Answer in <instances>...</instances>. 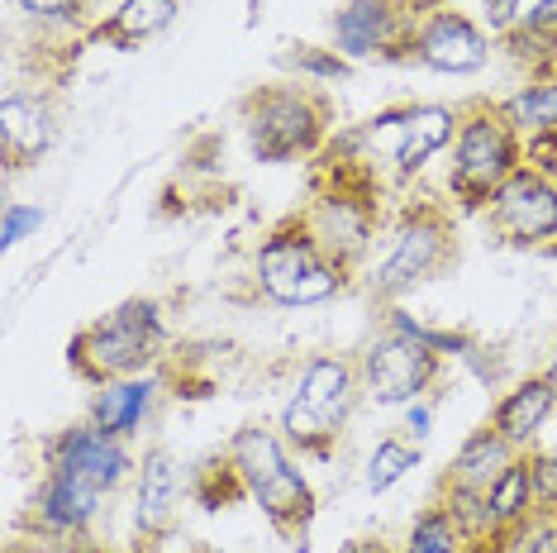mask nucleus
Returning a JSON list of instances; mask_svg holds the SVG:
<instances>
[{"instance_id": "nucleus-1", "label": "nucleus", "mask_w": 557, "mask_h": 553, "mask_svg": "<svg viewBox=\"0 0 557 553\" xmlns=\"http://www.w3.org/2000/svg\"><path fill=\"white\" fill-rule=\"evenodd\" d=\"M230 463L244 482L248 501L258 506L268 520L282 530L286 539H296V549L306 553V530L314 520V492L310 482L300 477V468L286 458V444L282 434L262 430V425H244L234 439H230Z\"/></svg>"}, {"instance_id": "nucleus-2", "label": "nucleus", "mask_w": 557, "mask_h": 553, "mask_svg": "<svg viewBox=\"0 0 557 553\" xmlns=\"http://www.w3.org/2000/svg\"><path fill=\"white\" fill-rule=\"evenodd\" d=\"M162 344H168V330H162L158 300H124L106 320L77 334L72 362L96 382H115V377H138L153 368Z\"/></svg>"}, {"instance_id": "nucleus-3", "label": "nucleus", "mask_w": 557, "mask_h": 553, "mask_svg": "<svg viewBox=\"0 0 557 553\" xmlns=\"http://www.w3.org/2000/svg\"><path fill=\"white\" fill-rule=\"evenodd\" d=\"M258 286L276 306H320V300L338 296L344 268L320 248L310 224L290 220L282 230H272L268 244L258 248Z\"/></svg>"}, {"instance_id": "nucleus-4", "label": "nucleus", "mask_w": 557, "mask_h": 553, "mask_svg": "<svg viewBox=\"0 0 557 553\" xmlns=\"http://www.w3.org/2000/svg\"><path fill=\"white\" fill-rule=\"evenodd\" d=\"M324 130H329L324 100L306 91V86H268V91L248 96L244 106L248 153L258 162L310 158L324 144Z\"/></svg>"}, {"instance_id": "nucleus-5", "label": "nucleus", "mask_w": 557, "mask_h": 553, "mask_svg": "<svg viewBox=\"0 0 557 553\" xmlns=\"http://www.w3.org/2000/svg\"><path fill=\"white\" fill-rule=\"evenodd\" d=\"M515 168H524V148H519L515 124L500 115V106H481L462 115V130L453 138L448 192L462 206H491V196L500 192Z\"/></svg>"}, {"instance_id": "nucleus-6", "label": "nucleus", "mask_w": 557, "mask_h": 553, "mask_svg": "<svg viewBox=\"0 0 557 553\" xmlns=\"http://www.w3.org/2000/svg\"><path fill=\"white\" fill-rule=\"evenodd\" d=\"M438 358H443L438 348H429L420 334L400 330L391 320V330L367 344L362 368H358L367 401H376V406H410V401H420L438 377Z\"/></svg>"}, {"instance_id": "nucleus-7", "label": "nucleus", "mask_w": 557, "mask_h": 553, "mask_svg": "<svg viewBox=\"0 0 557 553\" xmlns=\"http://www.w3.org/2000/svg\"><path fill=\"white\" fill-rule=\"evenodd\" d=\"M448 248H453L448 220H443L438 210H410V216L396 224V238H391L382 262H376L372 292L382 300L405 296L410 286H420L424 276H434L443 262H448Z\"/></svg>"}, {"instance_id": "nucleus-8", "label": "nucleus", "mask_w": 557, "mask_h": 553, "mask_svg": "<svg viewBox=\"0 0 557 553\" xmlns=\"http://www.w3.org/2000/svg\"><path fill=\"white\" fill-rule=\"evenodd\" d=\"M491 224H496L510 244L557 238V182L534 172L529 162L515 168L500 192L491 196Z\"/></svg>"}, {"instance_id": "nucleus-9", "label": "nucleus", "mask_w": 557, "mask_h": 553, "mask_svg": "<svg viewBox=\"0 0 557 553\" xmlns=\"http://www.w3.org/2000/svg\"><path fill=\"white\" fill-rule=\"evenodd\" d=\"M100 506H106L100 487L82 482V477H72V472L48 468V477L29 501V525L44 539H82L100 520Z\"/></svg>"}, {"instance_id": "nucleus-10", "label": "nucleus", "mask_w": 557, "mask_h": 553, "mask_svg": "<svg viewBox=\"0 0 557 553\" xmlns=\"http://www.w3.org/2000/svg\"><path fill=\"white\" fill-rule=\"evenodd\" d=\"M48 468L82 477V482H91L110 496L115 487H124V477L134 472V458H129V448H124V439L100 434L96 425H77V430H62L53 439Z\"/></svg>"}, {"instance_id": "nucleus-11", "label": "nucleus", "mask_w": 557, "mask_h": 553, "mask_svg": "<svg viewBox=\"0 0 557 553\" xmlns=\"http://www.w3.org/2000/svg\"><path fill=\"white\" fill-rule=\"evenodd\" d=\"M414 58L434 72H448V77H467V72H481L491 62V39L481 34V24H472L458 10H438L429 15L420 29H414Z\"/></svg>"}, {"instance_id": "nucleus-12", "label": "nucleus", "mask_w": 557, "mask_h": 553, "mask_svg": "<svg viewBox=\"0 0 557 553\" xmlns=\"http://www.w3.org/2000/svg\"><path fill=\"white\" fill-rule=\"evenodd\" d=\"M310 234L320 238V248L329 258L338 262V268H352L367 248H372V230H376V216H372V200L358 196V192H329L320 196V206L310 210Z\"/></svg>"}, {"instance_id": "nucleus-13", "label": "nucleus", "mask_w": 557, "mask_h": 553, "mask_svg": "<svg viewBox=\"0 0 557 553\" xmlns=\"http://www.w3.org/2000/svg\"><path fill=\"white\" fill-rule=\"evenodd\" d=\"M186 496V472L168 448H153L144 463H138V492H134V530L158 539L172 530L176 511H182Z\"/></svg>"}, {"instance_id": "nucleus-14", "label": "nucleus", "mask_w": 557, "mask_h": 553, "mask_svg": "<svg viewBox=\"0 0 557 553\" xmlns=\"http://www.w3.org/2000/svg\"><path fill=\"white\" fill-rule=\"evenodd\" d=\"M462 130V115L453 106H438V100H429V106H405V120H400V134H396V162L400 177H414V172H424V162L443 153V148L458 138Z\"/></svg>"}, {"instance_id": "nucleus-15", "label": "nucleus", "mask_w": 557, "mask_h": 553, "mask_svg": "<svg viewBox=\"0 0 557 553\" xmlns=\"http://www.w3.org/2000/svg\"><path fill=\"white\" fill-rule=\"evenodd\" d=\"M58 138V120L48 110L44 96L34 91H10L0 100V144H5V162L20 168V162H34L39 153H48Z\"/></svg>"}, {"instance_id": "nucleus-16", "label": "nucleus", "mask_w": 557, "mask_h": 553, "mask_svg": "<svg viewBox=\"0 0 557 553\" xmlns=\"http://www.w3.org/2000/svg\"><path fill=\"white\" fill-rule=\"evenodd\" d=\"M534 515V477H529V458H515L496 482L481 492V530H476V544H496L510 530Z\"/></svg>"}, {"instance_id": "nucleus-17", "label": "nucleus", "mask_w": 557, "mask_h": 553, "mask_svg": "<svg viewBox=\"0 0 557 553\" xmlns=\"http://www.w3.org/2000/svg\"><path fill=\"white\" fill-rule=\"evenodd\" d=\"M396 5L391 0H348L334 15V53L348 62H367L396 39Z\"/></svg>"}, {"instance_id": "nucleus-18", "label": "nucleus", "mask_w": 557, "mask_h": 553, "mask_svg": "<svg viewBox=\"0 0 557 553\" xmlns=\"http://www.w3.org/2000/svg\"><path fill=\"white\" fill-rule=\"evenodd\" d=\"M153 396H158V382L148 372L100 382V392L91 401V425L110 439H129V434L144 430L148 410H153Z\"/></svg>"}, {"instance_id": "nucleus-19", "label": "nucleus", "mask_w": 557, "mask_h": 553, "mask_svg": "<svg viewBox=\"0 0 557 553\" xmlns=\"http://www.w3.org/2000/svg\"><path fill=\"white\" fill-rule=\"evenodd\" d=\"M358 392H362V372L344 358H310L306 372H300V386H296V396H306L310 406L334 425L348 420Z\"/></svg>"}, {"instance_id": "nucleus-20", "label": "nucleus", "mask_w": 557, "mask_h": 553, "mask_svg": "<svg viewBox=\"0 0 557 553\" xmlns=\"http://www.w3.org/2000/svg\"><path fill=\"white\" fill-rule=\"evenodd\" d=\"M553 410H557V392L548 386V377H529V382H519L515 392H505L500 396V406L496 415H491V425L510 439L515 448H524L529 439H534L543 425L553 420Z\"/></svg>"}, {"instance_id": "nucleus-21", "label": "nucleus", "mask_w": 557, "mask_h": 553, "mask_svg": "<svg viewBox=\"0 0 557 553\" xmlns=\"http://www.w3.org/2000/svg\"><path fill=\"white\" fill-rule=\"evenodd\" d=\"M510 463H515V444L496 430V425H486V430L462 439L448 482H453V492H486V487L496 482Z\"/></svg>"}, {"instance_id": "nucleus-22", "label": "nucleus", "mask_w": 557, "mask_h": 553, "mask_svg": "<svg viewBox=\"0 0 557 553\" xmlns=\"http://www.w3.org/2000/svg\"><path fill=\"white\" fill-rule=\"evenodd\" d=\"M500 115L515 124V134L534 138L557 130V77H534L524 82L515 96L500 100Z\"/></svg>"}, {"instance_id": "nucleus-23", "label": "nucleus", "mask_w": 557, "mask_h": 553, "mask_svg": "<svg viewBox=\"0 0 557 553\" xmlns=\"http://www.w3.org/2000/svg\"><path fill=\"white\" fill-rule=\"evenodd\" d=\"M467 544H472V534H467V525L458 515L448 506H429L420 520L410 525L400 553H467Z\"/></svg>"}, {"instance_id": "nucleus-24", "label": "nucleus", "mask_w": 557, "mask_h": 553, "mask_svg": "<svg viewBox=\"0 0 557 553\" xmlns=\"http://www.w3.org/2000/svg\"><path fill=\"white\" fill-rule=\"evenodd\" d=\"M176 20V0H124L115 10V20L106 24V39L115 44H144L162 34Z\"/></svg>"}, {"instance_id": "nucleus-25", "label": "nucleus", "mask_w": 557, "mask_h": 553, "mask_svg": "<svg viewBox=\"0 0 557 553\" xmlns=\"http://www.w3.org/2000/svg\"><path fill=\"white\" fill-rule=\"evenodd\" d=\"M414 468H420V448L414 444H405V439H376V448L367 454V468H362V487L372 496H382L396 482H405Z\"/></svg>"}, {"instance_id": "nucleus-26", "label": "nucleus", "mask_w": 557, "mask_h": 553, "mask_svg": "<svg viewBox=\"0 0 557 553\" xmlns=\"http://www.w3.org/2000/svg\"><path fill=\"white\" fill-rule=\"evenodd\" d=\"M282 434L300 448V454H324V448L334 444L338 425H334V420H324V415L314 410L306 396H290L286 406H282Z\"/></svg>"}, {"instance_id": "nucleus-27", "label": "nucleus", "mask_w": 557, "mask_h": 553, "mask_svg": "<svg viewBox=\"0 0 557 553\" xmlns=\"http://www.w3.org/2000/svg\"><path fill=\"white\" fill-rule=\"evenodd\" d=\"M491 549H496V553H557V515L534 511L524 525H519V530L496 539Z\"/></svg>"}, {"instance_id": "nucleus-28", "label": "nucleus", "mask_w": 557, "mask_h": 553, "mask_svg": "<svg viewBox=\"0 0 557 553\" xmlns=\"http://www.w3.org/2000/svg\"><path fill=\"white\" fill-rule=\"evenodd\" d=\"M290 72H300V77H314V82H338V77H348V67L352 62L348 58H338L334 48H310V44H300V53H286L282 58Z\"/></svg>"}, {"instance_id": "nucleus-29", "label": "nucleus", "mask_w": 557, "mask_h": 553, "mask_svg": "<svg viewBox=\"0 0 557 553\" xmlns=\"http://www.w3.org/2000/svg\"><path fill=\"white\" fill-rule=\"evenodd\" d=\"M529 477H534V511L557 515V454L529 458Z\"/></svg>"}, {"instance_id": "nucleus-30", "label": "nucleus", "mask_w": 557, "mask_h": 553, "mask_svg": "<svg viewBox=\"0 0 557 553\" xmlns=\"http://www.w3.org/2000/svg\"><path fill=\"white\" fill-rule=\"evenodd\" d=\"M44 224V210L39 206H24V200H10L5 206V230H0V244L5 248H15V244H24L34 230Z\"/></svg>"}, {"instance_id": "nucleus-31", "label": "nucleus", "mask_w": 557, "mask_h": 553, "mask_svg": "<svg viewBox=\"0 0 557 553\" xmlns=\"http://www.w3.org/2000/svg\"><path fill=\"white\" fill-rule=\"evenodd\" d=\"M29 20H48V24H67L82 15V0H15Z\"/></svg>"}, {"instance_id": "nucleus-32", "label": "nucleus", "mask_w": 557, "mask_h": 553, "mask_svg": "<svg viewBox=\"0 0 557 553\" xmlns=\"http://www.w3.org/2000/svg\"><path fill=\"white\" fill-rule=\"evenodd\" d=\"M486 20L491 29H515L524 20V0H486Z\"/></svg>"}, {"instance_id": "nucleus-33", "label": "nucleus", "mask_w": 557, "mask_h": 553, "mask_svg": "<svg viewBox=\"0 0 557 553\" xmlns=\"http://www.w3.org/2000/svg\"><path fill=\"white\" fill-rule=\"evenodd\" d=\"M405 430H410L414 439H424L429 430H434V406H429L424 396H420V401H410V406H405Z\"/></svg>"}, {"instance_id": "nucleus-34", "label": "nucleus", "mask_w": 557, "mask_h": 553, "mask_svg": "<svg viewBox=\"0 0 557 553\" xmlns=\"http://www.w3.org/2000/svg\"><path fill=\"white\" fill-rule=\"evenodd\" d=\"M519 24H529V29H557V0H534Z\"/></svg>"}, {"instance_id": "nucleus-35", "label": "nucleus", "mask_w": 557, "mask_h": 553, "mask_svg": "<svg viewBox=\"0 0 557 553\" xmlns=\"http://www.w3.org/2000/svg\"><path fill=\"white\" fill-rule=\"evenodd\" d=\"M62 553H110V549H96V544H67Z\"/></svg>"}, {"instance_id": "nucleus-36", "label": "nucleus", "mask_w": 557, "mask_h": 553, "mask_svg": "<svg viewBox=\"0 0 557 553\" xmlns=\"http://www.w3.org/2000/svg\"><path fill=\"white\" fill-rule=\"evenodd\" d=\"M543 377H548V386H553V392H557V344H553V368H548V372H543Z\"/></svg>"}, {"instance_id": "nucleus-37", "label": "nucleus", "mask_w": 557, "mask_h": 553, "mask_svg": "<svg viewBox=\"0 0 557 553\" xmlns=\"http://www.w3.org/2000/svg\"><path fill=\"white\" fill-rule=\"evenodd\" d=\"M5 553H39V549H34V544H10Z\"/></svg>"}]
</instances>
